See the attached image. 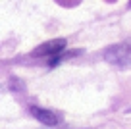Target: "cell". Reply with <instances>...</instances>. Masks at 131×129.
Returning a JSON list of instances; mask_svg holds the SVG:
<instances>
[{
    "mask_svg": "<svg viewBox=\"0 0 131 129\" xmlns=\"http://www.w3.org/2000/svg\"><path fill=\"white\" fill-rule=\"evenodd\" d=\"M110 64L114 66H129L131 64V42H122V45H114L104 52Z\"/></svg>",
    "mask_w": 131,
    "mask_h": 129,
    "instance_id": "1",
    "label": "cell"
},
{
    "mask_svg": "<svg viewBox=\"0 0 131 129\" xmlns=\"http://www.w3.org/2000/svg\"><path fill=\"white\" fill-rule=\"evenodd\" d=\"M66 39H52V40H46L42 42L41 46L33 50V56H58L62 50L66 48Z\"/></svg>",
    "mask_w": 131,
    "mask_h": 129,
    "instance_id": "2",
    "label": "cell"
},
{
    "mask_svg": "<svg viewBox=\"0 0 131 129\" xmlns=\"http://www.w3.org/2000/svg\"><path fill=\"white\" fill-rule=\"evenodd\" d=\"M29 114L37 121H41L42 125H48V127H56L60 121H58V116L50 110H45V108H39V106H31L29 108Z\"/></svg>",
    "mask_w": 131,
    "mask_h": 129,
    "instance_id": "3",
    "label": "cell"
},
{
    "mask_svg": "<svg viewBox=\"0 0 131 129\" xmlns=\"http://www.w3.org/2000/svg\"><path fill=\"white\" fill-rule=\"evenodd\" d=\"M129 8H131V0H129Z\"/></svg>",
    "mask_w": 131,
    "mask_h": 129,
    "instance_id": "4",
    "label": "cell"
}]
</instances>
